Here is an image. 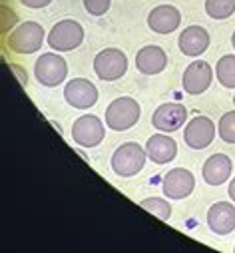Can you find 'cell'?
Instances as JSON below:
<instances>
[{"mask_svg": "<svg viewBox=\"0 0 235 253\" xmlns=\"http://www.w3.org/2000/svg\"><path fill=\"white\" fill-rule=\"evenodd\" d=\"M8 14H10L8 6H2V32H8V26L12 28L16 24V14H12L10 18H8Z\"/></svg>", "mask_w": 235, "mask_h": 253, "instance_id": "cell-24", "label": "cell"}, {"mask_svg": "<svg viewBox=\"0 0 235 253\" xmlns=\"http://www.w3.org/2000/svg\"><path fill=\"white\" fill-rule=\"evenodd\" d=\"M178 46L186 56H192V58L201 56L209 48V32L203 26H188L180 34Z\"/></svg>", "mask_w": 235, "mask_h": 253, "instance_id": "cell-17", "label": "cell"}, {"mask_svg": "<svg viewBox=\"0 0 235 253\" xmlns=\"http://www.w3.org/2000/svg\"><path fill=\"white\" fill-rule=\"evenodd\" d=\"M167 66V54L159 46H144L136 54V68L146 76H156Z\"/></svg>", "mask_w": 235, "mask_h": 253, "instance_id": "cell-15", "label": "cell"}, {"mask_svg": "<svg viewBox=\"0 0 235 253\" xmlns=\"http://www.w3.org/2000/svg\"><path fill=\"white\" fill-rule=\"evenodd\" d=\"M233 162L225 154H213L203 164V181L209 185H221L231 177Z\"/></svg>", "mask_w": 235, "mask_h": 253, "instance_id": "cell-18", "label": "cell"}, {"mask_svg": "<svg viewBox=\"0 0 235 253\" xmlns=\"http://www.w3.org/2000/svg\"><path fill=\"white\" fill-rule=\"evenodd\" d=\"M146 154L148 158L154 162V164H169L175 156H178V144H175V140L167 134H154L148 144H146Z\"/></svg>", "mask_w": 235, "mask_h": 253, "instance_id": "cell-16", "label": "cell"}, {"mask_svg": "<svg viewBox=\"0 0 235 253\" xmlns=\"http://www.w3.org/2000/svg\"><path fill=\"white\" fill-rule=\"evenodd\" d=\"M227 194H229V198H231V202L235 204V177L229 181V189H227Z\"/></svg>", "mask_w": 235, "mask_h": 253, "instance_id": "cell-27", "label": "cell"}, {"mask_svg": "<svg viewBox=\"0 0 235 253\" xmlns=\"http://www.w3.org/2000/svg\"><path fill=\"white\" fill-rule=\"evenodd\" d=\"M140 206H142L146 211H150V213H154L156 217H159L161 221H167L169 215H171V206H169V202L163 200V198H148V200H142Z\"/></svg>", "mask_w": 235, "mask_h": 253, "instance_id": "cell-21", "label": "cell"}, {"mask_svg": "<svg viewBox=\"0 0 235 253\" xmlns=\"http://www.w3.org/2000/svg\"><path fill=\"white\" fill-rule=\"evenodd\" d=\"M52 2V0H20V4L28 6V8H44Z\"/></svg>", "mask_w": 235, "mask_h": 253, "instance_id": "cell-25", "label": "cell"}, {"mask_svg": "<svg viewBox=\"0 0 235 253\" xmlns=\"http://www.w3.org/2000/svg\"><path fill=\"white\" fill-rule=\"evenodd\" d=\"M12 70H14V74H16L18 78H20V82H22V84L26 86V82H28V78H26V76L22 74V68H18V66H12Z\"/></svg>", "mask_w": 235, "mask_h": 253, "instance_id": "cell-26", "label": "cell"}, {"mask_svg": "<svg viewBox=\"0 0 235 253\" xmlns=\"http://www.w3.org/2000/svg\"><path fill=\"white\" fill-rule=\"evenodd\" d=\"M217 134L225 144H235V112H227L221 116L217 124Z\"/></svg>", "mask_w": 235, "mask_h": 253, "instance_id": "cell-22", "label": "cell"}, {"mask_svg": "<svg viewBox=\"0 0 235 253\" xmlns=\"http://www.w3.org/2000/svg\"><path fill=\"white\" fill-rule=\"evenodd\" d=\"M207 225L217 235H229L235 229V206L229 202H217L207 211Z\"/></svg>", "mask_w": 235, "mask_h": 253, "instance_id": "cell-14", "label": "cell"}, {"mask_svg": "<svg viewBox=\"0 0 235 253\" xmlns=\"http://www.w3.org/2000/svg\"><path fill=\"white\" fill-rule=\"evenodd\" d=\"M34 76L46 88L60 86L68 76V64L60 54H54V52L42 54L34 64Z\"/></svg>", "mask_w": 235, "mask_h": 253, "instance_id": "cell-4", "label": "cell"}, {"mask_svg": "<svg viewBox=\"0 0 235 253\" xmlns=\"http://www.w3.org/2000/svg\"><path fill=\"white\" fill-rule=\"evenodd\" d=\"M66 102L76 110H88L98 102V88L86 78H74L64 86Z\"/></svg>", "mask_w": 235, "mask_h": 253, "instance_id": "cell-12", "label": "cell"}, {"mask_svg": "<svg viewBox=\"0 0 235 253\" xmlns=\"http://www.w3.org/2000/svg\"><path fill=\"white\" fill-rule=\"evenodd\" d=\"M128 70V56L118 48H106L94 58V72L104 82L120 80Z\"/></svg>", "mask_w": 235, "mask_h": 253, "instance_id": "cell-6", "label": "cell"}, {"mask_svg": "<svg viewBox=\"0 0 235 253\" xmlns=\"http://www.w3.org/2000/svg\"><path fill=\"white\" fill-rule=\"evenodd\" d=\"M44 38H46V32H44L42 24L40 22L26 20V22H22L20 26H16L8 34L6 44L16 54H34V52H38L42 48Z\"/></svg>", "mask_w": 235, "mask_h": 253, "instance_id": "cell-3", "label": "cell"}, {"mask_svg": "<svg viewBox=\"0 0 235 253\" xmlns=\"http://www.w3.org/2000/svg\"><path fill=\"white\" fill-rule=\"evenodd\" d=\"M211 80H213V68L205 60H196L186 68L184 78H182V86L188 94L197 96V94H203L211 86Z\"/></svg>", "mask_w": 235, "mask_h": 253, "instance_id": "cell-11", "label": "cell"}, {"mask_svg": "<svg viewBox=\"0 0 235 253\" xmlns=\"http://www.w3.org/2000/svg\"><path fill=\"white\" fill-rule=\"evenodd\" d=\"M205 12L213 20H225L235 12V0H205Z\"/></svg>", "mask_w": 235, "mask_h": 253, "instance_id": "cell-20", "label": "cell"}, {"mask_svg": "<svg viewBox=\"0 0 235 253\" xmlns=\"http://www.w3.org/2000/svg\"><path fill=\"white\" fill-rule=\"evenodd\" d=\"M182 24V12L171 4H159L148 14V26L156 34H169Z\"/></svg>", "mask_w": 235, "mask_h": 253, "instance_id": "cell-13", "label": "cell"}, {"mask_svg": "<svg viewBox=\"0 0 235 253\" xmlns=\"http://www.w3.org/2000/svg\"><path fill=\"white\" fill-rule=\"evenodd\" d=\"M146 148H142L136 142H126L112 154V169L120 177H132L140 173L146 166Z\"/></svg>", "mask_w": 235, "mask_h": 253, "instance_id": "cell-2", "label": "cell"}, {"mask_svg": "<svg viewBox=\"0 0 235 253\" xmlns=\"http://www.w3.org/2000/svg\"><path fill=\"white\" fill-rule=\"evenodd\" d=\"M233 253H235V247H233Z\"/></svg>", "mask_w": 235, "mask_h": 253, "instance_id": "cell-30", "label": "cell"}, {"mask_svg": "<svg viewBox=\"0 0 235 253\" xmlns=\"http://www.w3.org/2000/svg\"><path fill=\"white\" fill-rule=\"evenodd\" d=\"M233 104H235V96H233Z\"/></svg>", "mask_w": 235, "mask_h": 253, "instance_id": "cell-29", "label": "cell"}, {"mask_svg": "<svg viewBox=\"0 0 235 253\" xmlns=\"http://www.w3.org/2000/svg\"><path fill=\"white\" fill-rule=\"evenodd\" d=\"M46 40H48V46L52 50L70 52L84 42V28L80 22L66 18V20H60L52 26Z\"/></svg>", "mask_w": 235, "mask_h": 253, "instance_id": "cell-5", "label": "cell"}, {"mask_svg": "<svg viewBox=\"0 0 235 253\" xmlns=\"http://www.w3.org/2000/svg\"><path fill=\"white\" fill-rule=\"evenodd\" d=\"M215 138V124L207 116H196L186 124L184 130V142L192 150H203L207 148Z\"/></svg>", "mask_w": 235, "mask_h": 253, "instance_id": "cell-10", "label": "cell"}, {"mask_svg": "<svg viewBox=\"0 0 235 253\" xmlns=\"http://www.w3.org/2000/svg\"><path fill=\"white\" fill-rule=\"evenodd\" d=\"M196 187V177L186 168H173L163 175L161 192L169 200H186Z\"/></svg>", "mask_w": 235, "mask_h": 253, "instance_id": "cell-8", "label": "cell"}, {"mask_svg": "<svg viewBox=\"0 0 235 253\" xmlns=\"http://www.w3.org/2000/svg\"><path fill=\"white\" fill-rule=\"evenodd\" d=\"M231 44H233V50H235V30H233V36H231Z\"/></svg>", "mask_w": 235, "mask_h": 253, "instance_id": "cell-28", "label": "cell"}, {"mask_svg": "<svg viewBox=\"0 0 235 253\" xmlns=\"http://www.w3.org/2000/svg\"><path fill=\"white\" fill-rule=\"evenodd\" d=\"M186 118H188V110L184 104L169 102L156 108V112L152 114V126L163 134H171L186 124Z\"/></svg>", "mask_w": 235, "mask_h": 253, "instance_id": "cell-9", "label": "cell"}, {"mask_svg": "<svg viewBox=\"0 0 235 253\" xmlns=\"http://www.w3.org/2000/svg\"><path fill=\"white\" fill-rule=\"evenodd\" d=\"M215 74H217V82L225 88H235V56L233 54H225L217 60L215 66Z\"/></svg>", "mask_w": 235, "mask_h": 253, "instance_id": "cell-19", "label": "cell"}, {"mask_svg": "<svg viewBox=\"0 0 235 253\" xmlns=\"http://www.w3.org/2000/svg\"><path fill=\"white\" fill-rule=\"evenodd\" d=\"M140 116V104L130 96H122L110 102V106L106 108V126L114 132H126L138 124Z\"/></svg>", "mask_w": 235, "mask_h": 253, "instance_id": "cell-1", "label": "cell"}, {"mask_svg": "<svg viewBox=\"0 0 235 253\" xmlns=\"http://www.w3.org/2000/svg\"><path fill=\"white\" fill-rule=\"evenodd\" d=\"M106 136L104 124L94 114H84L72 124V140L82 148H96Z\"/></svg>", "mask_w": 235, "mask_h": 253, "instance_id": "cell-7", "label": "cell"}, {"mask_svg": "<svg viewBox=\"0 0 235 253\" xmlns=\"http://www.w3.org/2000/svg\"><path fill=\"white\" fill-rule=\"evenodd\" d=\"M84 2V8L88 14L92 16H102L110 10V2L112 0H82Z\"/></svg>", "mask_w": 235, "mask_h": 253, "instance_id": "cell-23", "label": "cell"}]
</instances>
